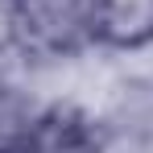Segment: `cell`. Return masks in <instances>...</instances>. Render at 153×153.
I'll use <instances>...</instances> for the list:
<instances>
[{
    "mask_svg": "<svg viewBox=\"0 0 153 153\" xmlns=\"http://www.w3.org/2000/svg\"><path fill=\"white\" fill-rule=\"evenodd\" d=\"M91 37L116 50H137L153 42V0H95Z\"/></svg>",
    "mask_w": 153,
    "mask_h": 153,
    "instance_id": "cell-1",
    "label": "cell"
},
{
    "mask_svg": "<svg viewBox=\"0 0 153 153\" xmlns=\"http://www.w3.org/2000/svg\"><path fill=\"white\" fill-rule=\"evenodd\" d=\"M29 153H100L95 124L75 103H50L29 137Z\"/></svg>",
    "mask_w": 153,
    "mask_h": 153,
    "instance_id": "cell-2",
    "label": "cell"
},
{
    "mask_svg": "<svg viewBox=\"0 0 153 153\" xmlns=\"http://www.w3.org/2000/svg\"><path fill=\"white\" fill-rule=\"evenodd\" d=\"M50 103H37L21 87H0V153L4 149H25L37 120L46 116Z\"/></svg>",
    "mask_w": 153,
    "mask_h": 153,
    "instance_id": "cell-3",
    "label": "cell"
},
{
    "mask_svg": "<svg viewBox=\"0 0 153 153\" xmlns=\"http://www.w3.org/2000/svg\"><path fill=\"white\" fill-rule=\"evenodd\" d=\"M25 8H29V0H0V46H8V42L21 37Z\"/></svg>",
    "mask_w": 153,
    "mask_h": 153,
    "instance_id": "cell-4",
    "label": "cell"
}]
</instances>
